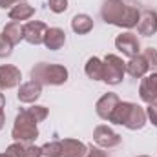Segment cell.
<instances>
[{
	"mask_svg": "<svg viewBox=\"0 0 157 157\" xmlns=\"http://www.w3.org/2000/svg\"><path fill=\"white\" fill-rule=\"evenodd\" d=\"M71 29L77 35H86L93 29V18L86 13H78L71 18Z\"/></svg>",
	"mask_w": 157,
	"mask_h": 157,
	"instance_id": "cell-18",
	"label": "cell"
},
{
	"mask_svg": "<svg viewBox=\"0 0 157 157\" xmlns=\"http://www.w3.org/2000/svg\"><path fill=\"white\" fill-rule=\"evenodd\" d=\"M42 93V86L35 80H29V82H24L20 88H18V101L20 102H26V104H31L35 102Z\"/></svg>",
	"mask_w": 157,
	"mask_h": 157,
	"instance_id": "cell-14",
	"label": "cell"
},
{
	"mask_svg": "<svg viewBox=\"0 0 157 157\" xmlns=\"http://www.w3.org/2000/svg\"><path fill=\"white\" fill-rule=\"evenodd\" d=\"M139 95L146 104L157 102V71L148 75V77L146 75L143 77L141 86H139Z\"/></svg>",
	"mask_w": 157,
	"mask_h": 157,
	"instance_id": "cell-11",
	"label": "cell"
},
{
	"mask_svg": "<svg viewBox=\"0 0 157 157\" xmlns=\"http://www.w3.org/2000/svg\"><path fill=\"white\" fill-rule=\"evenodd\" d=\"M0 157H9L7 154H0Z\"/></svg>",
	"mask_w": 157,
	"mask_h": 157,
	"instance_id": "cell-32",
	"label": "cell"
},
{
	"mask_svg": "<svg viewBox=\"0 0 157 157\" xmlns=\"http://www.w3.org/2000/svg\"><path fill=\"white\" fill-rule=\"evenodd\" d=\"M137 31L144 37H152L157 33V11L146 9L141 13L139 22H137Z\"/></svg>",
	"mask_w": 157,
	"mask_h": 157,
	"instance_id": "cell-12",
	"label": "cell"
},
{
	"mask_svg": "<svg viewBox=\"0 0 157 157\" xmlns=\"http://www.w3.org/2000/svg\"><path fill=\"white\" fill-rule=\"evenodd\" d=\"M93 141L101 146V148H115L121 144V135L115 133L112 128H108V126H104V124H101V126H97L95 130H93Z\"/></svg>",
	"mask_w": 157,
	"mask_h": 157,
	"instance_id": "cell-6",
	"label": "cell"
},
{
	"mask_svg": "<svg viewBox=\"0 0 157 157\" xmlns=\"http://www.w3.org/2000/svg\"><path fill=\"white\" fill-rule=\"evenodd\" d=\"M119 102H121V101H119L117 93H104V95L97 101L95 112H97V115L101 119L110 121V117H112V113H113V110L117 108Z\"/></svg>",
	"mask_w": 157,
	"mask_h": 157,
	"instance_id": "cell-9",
	"label": "cell"
},
{
	"mask_svg": "<svg viewBox=\"0 0 157 157\" xmlns=\"http://www.w3.org/2000/svg\"><path fill=\"white\" fill-rule=\"evenodd\" d=\"M48 31V26L40 20H31L24 26V40H28L33 46L44 44V35Z\"/></svg>",
	"mask_w": 157,
	"mask_h": 157,
	"instance_id": "cell-8",
	"label": "cell"
},
{
	"mask_svg": "<svg viewBox=\"0 0 157 157\" xmlns=\"http://www.w3.org/2000/svg\"><path fill=\"white\" fill-rule=\"evenodd\" d=\"M4 122H6V115H4V110L0 108V130L4 128Z\"/></svg>",
	"mask_w": 157,
	"mask_h": 157,
	"instance_id": "cell-30",
	"label": "cell"
},
{
	"mask_svg": "<svg viewBox=\"0 0 157 157\" xmlns=\"http://www.w3.org/2000/svg\"><path fill=\"white\" fill-rule=\"evenodd\" d=\"M148 70H150V66H148V62H146V59L143 55L132 57L130 62L126 64V73L133 78H143L148 73Z\"/></svg>",
	"mask_w": 157,
	"mask_h": 157,
	"instance_id": "cell-15",
	"label": "cell"
},
{
	"mask_svg": "<svg viewBox=\"0 0 157 157\" xmlns=\"http://www.w3.org/2000/svg\"><path fill=\"white\" fill-rule=\"evenodd\" d=\"M4 104H6V97L0 93V108H4Z\"/></svg>",
	"mask_w": 157,
	"mask_h": 157,
	"instance_id": "cell-31",
	"label": "cell"
},
{
	"mask_svg": "<svg viewBox=\"0 0 157 157\" xmlns=\"http://www.w3.org/2000/svg\"><path fill=\"white\" fill-rule=\"evenodd\" d=\"M115 48H117L122 55H126V57L132 59V57L139 55L141 44H139V40H137V37L133 33H121L117 39H115Z\"/></svg>",
	"mask_w": 157,
	"mask_h": 157,
	"instance_id": "cell-7",
	"label": "cell"
},
{
	"mask_svg": "<svg viewBox=\"0 0 157 157\" xmlns=\"http://www.w3.org/2000/svg\"><path fill=\"white\" fill-rule=\"evenodd\" d=\"M101 17L106 24L117 26V28H135L139 22V9L133 6H128L122 0H106L102 9H101Z\"/></svg>",
	"mask_w": 157,
	"mask_h": 157,
	"instance_id": "cell-1",
	"label": "cell"
},
{
	"mask_svg": "<svg viewBox=\"0 0 157 157\" xmlns=\"http://www.w3.org/2000/svg\"><path fill=\"white\" fill-rule=\"evenodd\" d=\"M31 80L39 82L40 86H60L68 80V70L60 64L39 62L31 70Z\"/></svg>",
	"mask_w": 157,
	"mask_h": 157,
	"instance_id": "cell-3",
	"label": "cell"
},
{
	"mask_svg": "<svg viewBox=\"0 0 157 157\" xmlns=\"http://www.w3.org/2000/svg\"><path fill=\"white\" fill-rule=\"evenodd\" d=\"M2 35L9 40L13 46H15V44H18L20 40L24 39V26H22L20 22H15V20H11L9 24H6V26H4V31H2Z\"/></svg>",
	"mask_w": 157,
	"mask_h": 157,
	"instance_id": "cell-20",
	"label": "cell"
},
{
	"mask_svg": "<svg viewBox=\"0 0 157 157\" xmlns=\"http://www.w3.org/2000/svg\"><path fill=\"white\" fill-rule=\"evenodd\" d=\"M6 154L9 157H42V148L31 144V143H22L17 141L11 146H7Z\"/></svg>",
	"mask_w": 157,
	"mask_h": 157,
	"instance_id": "cell-10",
	"label": "cell"
},
{
	"mask_svg": "<svg viewBox=\"0 0 157 157\" xmlns=\"http://www.w3.org/2000/svg\"><path fill=\"white\" fill-rule=\"evenodd\" d=\"M84 71L91 80H102L104 78V62L97 57H91V59H88Z\"/></svg>",
	"mask_w": 157,
	"mask_h": 157,
	"instance_id": "cell-21",
	"label": "cell"
},
{
	"mask_svg": "<svg viewBox=\"0 0 157 157\" xmlns=\"http://www.w3.org/2000/svg\"><path fill=\"white\" fill-rule=\"evenodd\" d=\"M64 42H66L64 29H60V28H48V31L44 35V46L48 49L57 51V49H60L64 46Z\"/></svg>",
	"mask_w": 157,
	"mask_h": 157,
	"instance_id": "cell-16",
	"label": "cell"
},
{
	"mask_svg": "<svg viewBox=\"0 0 157 157\" xmlns=\"http://www.w3.org/2000/svg\"><path fill=\"white\" fill-rule=\"evenodd\" d=\"M84 157H108V155H106V152H102L101 148H93V144H91Z\"/></svg>",
	"mask_w": 157,
	"mask_h": 157,
	"instance_id": "cell-28",
	"label": "cell"
},
{
	"mask_svg": "<svg viewBox=\"0 0 157 157\" xmlns=\"http://www.w3.org/2000/svg\"><path fill=\"white\" fill-rule=\"evenodd\" d=\"M11 49H13V44L6 39L4 35H0V59H6L11 55Z\"/></svg>",
	"mask_w": 157,
	"mask_h": 157,
	"instance_id": "cell-26",
	"label": "cell"
},
{
	"mask_svg": "<svg viewBox=\"0 0 157 157\" xmlns=\"http://www.w3.org/2000/svg\"><path fill=\"white\" fill-rule=\"evenodd\" d=\"M143 57L146 59L150 70H155L157 71V49L155 48H146V49L143 51Z\"/></svg>",
	"mask_w": 157,
	"mask_h": 157,
	"instance_id": "cell-24",
	"label": "cell"
},
{
	"mask_svg": "<svg viewBox=\"0 0 157 157\" xmlns=\"http://www.w3.org/2000/svg\"><path fill=\"white\" fill-rule=\"evenodd\" d=\"M26 110H28V113L37 122H42L44 119L48 117V108L46 106H31V108H26Z\"/></svg>",
	"mask_w": 157,
	"mask_h": 157,
	"instance_id": "cell-23",
	"label": "cell"
},
{
	"mask_svg": "<svg viewBox=\"0 0 157 157\" xmlns=\"http://www.w3.org/2000/svg\"><path fill=\"white\" fill-rule=\"evenodd\" d=\"M48 6H49V9L53 13L60 15V13H64L68 9V0H48Z\"/></svg>",
	"mask_w": 157,
	"mask_h": 157,
	"instance_id": "cell-25",
	"label": "cell"
},
{
	"mask_svg": "<svg viewBox=\"0 0 157 157\" xmlns=\"http://www.w3.org/2000/svg\"><path fill=\"white\" fill-rule=\"evenodd\" d=\"M11 137L15 141H22V143H33L39 137V128H37V121L28 113V110H22L13 124L11 130Z\"/></svg>",
	"mask_w": 157,
	"mask_h": 157,
	"instance_id": "cell-4",
	"label": "cell"
},
{
	"mask_svg": "<svg viewBox=\"0 0 157 157\" xmlns=\"http://www.w3.org/2000/svg\"><path fill=\"white\" fill-rule=\"evenodd\" d=\"M146 117L150 119V122L157 126V102H152V104H148V108H146Z\"/></svg>",
	"mask_w": 157,
	"mask_h": 157,
	"instance_id": "cell-27",
	"label": "cell"
},
{
	"mask_svg": "<svg viewBox=\"0 0 157 157\" xmlns=\"http://www.w3.org/2000/svg\"><path fill=\"white\" fill-rule=\"evenodd\" d=\"M35 15V7L29 6L28 2H20L17 6H13L9 9V18L15 20V22H20V20H28Z\"/></svg>",
	"mask_w": 157,
	"mask_h": 157,
	"instance_id": "cell-19",
	"label": "cell"
},
{
	"mask_svg": "<svg viewBox=\"0 0 157 157\" xmlns=\"http://www.w3.org/2000/svg\"><path fill=\"white\" fill-rule=\"evenodd\" d=\"M130 108H132V102H119L117 108L112 113V117H110V122L124 126L126 124V119H128V113H130Z\"/></svg>",
	"mask_w": 157,
	"mask_h": 157,
	"instance_id": "cell-22",
	"label": "cell"
},
{
	"mask_svg": "<svg viewBox=\"0 0 157 157\" xmlns=\"http://www.w3.org/2000/svg\"><path fill=\"white\" fill-rule=\"evenodd\" d=\"M20 78H22V75L17 66H11V64L0 66V90H11V88L18 86Z\"/></svg>",
	"mask_w": 157,
	"mask_h": 157,
	"instance_id": "cell-13",
	"label": "cell"
},
{
	"mask_svg": "<svg viewBox=\"0 0 157 157\" xmlns=\"http://www.w3.org/2000/svg\"><path fill=\"white\" fill-rule=\"evenodd\" d=\"M144 124H146V112L139 104L132 102V108H130V113H128V119H126L124 126L128 130H141Z\"/></svg>",
	"mask_w": 157,
	"mask_h": 157,
	"instance_id": "cell-17",
	"label": "cell"
},
{
	"mask_svg": "<svg viewBox=\"0 0 157 157\" xmlns=\"http://www.w3.org/2000/svg\"><path fill=\"white\" fill-rule=\"evenodd\" d=\"M104 82L110 86H117L122 82V77L126 73V62L117 55H106L104 57Z\"/></svg>",
	"mask_w": 157,
	"mask_h": 157,
	"instance_id": "cell-5",
	"label": "cell"
},
{
	"mask_svg": "<svg viewBox=\"0 0 157 157\" xmlns=\"http://www.w3.org/2000/svg\"><path fill=\"white\" fill-rule=\"evenodd\" d=\"M20 2H24V0H0V9H11L13 6H17Z\"/></svg>",
	"mask_w": 157,
	"mask_h": 157,
	"instance_id": "cell-29",
	"label": "cell"
},
{
	"mask_svg": "<svg viewBox=\"0 0 157 157\" xmlns=\"http://www.w3.org/2000/svg\"><path fill=\"white\" fill-rule=\"evenodd\" d=\"M42 148L44 157H84L88 152V146L77 139H60L46 143Z\"/></svg>",
	"mask_w": 157,
	"mask_h": 157,
	"instance_id": "cell-2",
	"label": "cell"
}]
</instances>
